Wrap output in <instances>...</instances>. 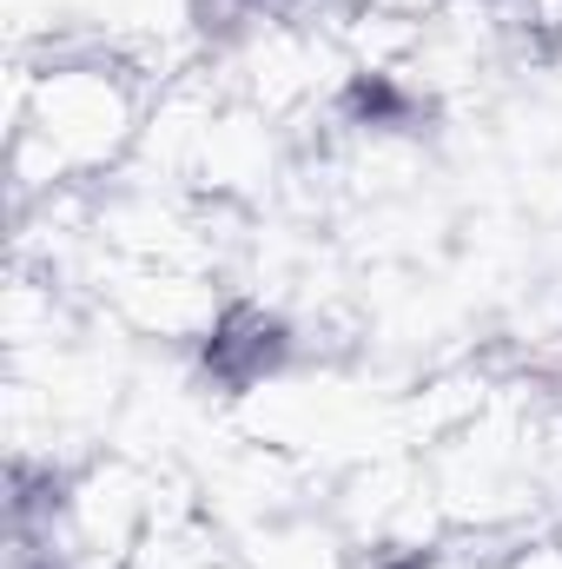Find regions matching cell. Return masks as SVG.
<instances>
[{"instance_id": "obj_1", "label": "cell", "mask_w": 562, "mask_h": 569, "mask_svg": "<svg viewBox=\"0 0 562 569\" xmlns=\"http://www.w3.org/2000/svg\"><path fill=\"white\" fill-rule=\"evenodd\" d=\"M456 0H351V13H378V20H398V27H436Z\"/></svg>"}]
</instances>
